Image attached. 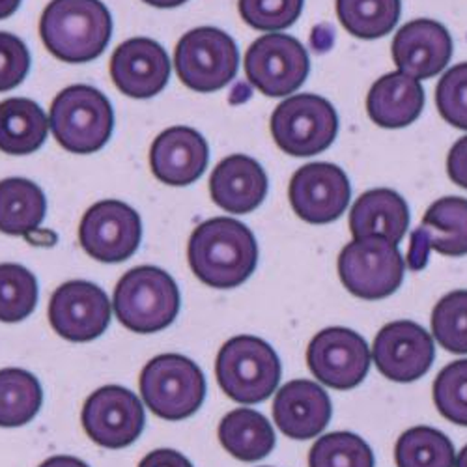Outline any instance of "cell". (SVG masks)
<instances>
[{"instance_id": "1", "label": "cell", "mask_w": 467, "mask_h": 467, "mask_svg": "<svg viewBox=\"0 0 467 467\" xmlns=\"http://www.w3.org/2000/svg\"><path fill=\"white\" fill-rule=\"evenodd\" d=\"M187 260L204 285L217 290L238 288L254 274L258 244L244 223L213 217L192 230Z\"/></svg>"}, {"instance_id": "2", "label": "cell", "mask_w": 467, "mask_h": 467, "mask_svg": "<svg viewBox=\"0 0 467 467\" xmlns=\"http://www.w3.org/2000/svg\"><path fill=\"white\" fill-rule=\"evenodd\" d=\"M112 17L101 0H53L40 19L47 51L67 64L96 60L109 46Z\"/></svg>"}, {"instance_id": "3", "label": "cell", "mask_w": 467, "mask_h": 467, "mask_svg": "<svg viewBox=\"0 0 467 467\" xmlns=\"http://www.w3.org/2000/svg\"><path fill=\"white\" fill-rule=\"evenodd\" d=\"M176 281L155 265L130 269L114 288V313L124 327L150 335L167 329L180 313Z\"/></svg>"}, {"instance_id": "4", "label": "cell", "mask_w": 467, "mask_h": 467, "mask_svg": "<svg viewBox=\"0 0 467 467\" xmlns=\"http://www.w3.org/2000/svg\"><path fill=\"white\" fill-rule=\"evenodd\" d=\"M281 372L275 349L253 335H240L224 342L215 361L221 389L240 404H258L269 399L281 381Z\"/></svg>"}, {"instance_id": "5", "label": "cell", "mask_w": 467, "mask_h": 467, "mask_svg": "<svg viewBox=\"0 0 467 467\" xmlns=\"http://www.w3.org/2000/svg\"><path fill=\"white\" fill-rule=\"evenodd\" d=\"M49 128L64 150L81 155L94 153L101 150L112 135V105L105 94L94 87H67L53 99Z\"/></svg>"}, {"instance_id": "6", "label": "cell", "mask_w": 467, "mask_h": 467, "mask_svg": "<svg viewBox=\"0 0 467 467\" xmlns=\"http://www.w3.org/2000/svg\"><path fill=\"white\" fill-rule=\"evenodd\" d=\"M139 385L146 406L165 420H182L194 415L206 399L202 370L180 354H163L148 361Z\"/></svg>"}, {"instance_id": "7", "label": "cell", "mask_w": 467, "mask_h": 467, "mask_svg": "<svg viewBox=\"0 0 467 467\" xmlns=\"http://www.w3.org/2000/svg\"><path fill=\"white\" fill-rule=\"evenodd\" d=\"M174 64L187 88L210 94L224 88L236 77L240 51L226 32L201 26L183 34L176 46Z\"/></svg>"}, {"instance_id": "8", "label": "cell", "mask_w": 467, "mask_h": 467, "mask_svg": "<svg viewBox=\"0 0 467 467\" xmlns=\"http://www.w3.org/2000/svg\"><path fill=\"white\" fill-rule=\"evenodd\" d=\"M271 135L294 158H310L327 150L338 133L335 107L317 94H296L271 116Z\"/></svg>"}, {"instance_id": "9", "label": "cell", "mask_w": 467, "mask_h": 467, "mask_svg": "<svg viewBox=\"0 0 467 467\" xmlns=\"http://www.w3.org/2000/svg\"><path fill=\"white\" fill-rule=\"evenodd\" d=\"M406 274L399 245L379 236L348 244L338 256V275L349 294L376 301L393 296Z\"/></svg>"}, {"instance_id": "10", "label": "cell", "mask_w": 467, "mask_h": 467, "mask_svg": "<svg viewBox=\"0 0 467 467\" xmlns=\"http://www.w3.org/2000/svg\"><path fill=\"white\" fill-rule=\"evenodd\" d=\"M249 83L267 98L294 94L308 77L310 60L303 44L288 34H264L245 53Z\"/></svg>"}, {"instance_id": "11", "label": "cell", "mask_w": 467, "mask_h": 467, "mask_svg": "<svg viewBox=\"0 0 467 467\" xmlns=\"http://www.w3.org/2000/svg\"><path fill=\"white\" fill-rule=\"evenodd\" d=\"M87 436L105 449H124L144 431V408L135 393L120 385H105L94 391L81 413Z\"/></svg>"}, {"instance_id": "12", "label": "cell", "mask_w": 467, "mask_h": 467, "mask_svg": "<svg viewBox=\"0 0 467 467\" xmlns=\"http://www.w3.org/2000/svg\"><path fill=\"white\" fill-rule=\"evenodd\" d=\"M372 354L367 340L346 327H327L306 348V365L318 381L337 391L358 387L368 374Z\"/></svg>"}, {"instance_id": "13", "label": "cell", "mask_w": 467, "mask_h": 467, "mask_svg": "<svg viewBox=\"0 0 467 467\" xmlns=\"http://www.w3.org/2000/svg\"><path fill=\"white\" fill-rule=\"evenodd\" d=\"M142 240L139 213L122 201H101L87 210L79 224V244L94 260L119 264L131 258Z\"/></svg>"}, {"instance_id": "14", "label": "cell", "mask_w": 467, "mask_h": 467, "mask_svg": "<svg viewBox=\"0 0 467 467\" xmlns=\"http://www.w3.org/2000/svg\"><path fill=\"white\" fill-rule=\"evenodd\" d=\"M434 358V338L422 326L410 320L383 326L374 338V365L391 381L410 383L422 378L431 370Z\"/></svg>"}, {"instance_id": "15", "label": "cell", "mask_w": 467, "mask_h": 467, "mask_svg": "<svg viewBox=\"0 0 467 467\" xmlns=\"http://www.w3.org/2000/svg\"><path fill=\"white\" fill-rule=\"evenodd\" d=\"M49 324L66 340L90 342L110 324V301L94 283H64L49 301Z\"/></svg>"}, {"instance_id": "16", "label": "cell", "mask_w": 467, "mask_h": 467, "mask_svg": "<svg viewBox=\"0 0 467 467\" xmlns=\"http://www.w3.org/2000/svg\"><path fill=\"white\" fill-rule=\"evenodd\" d=\"M352 197V187L342 169L331 163H310L296 171L288 199L299 219L310 224H327L338 219Z\"/></svg>"}, {"instance_id": "17", "label": "cell", "mask_w": 467, "mask_h": 467, "mask_svg": "<svg viewBox=\"0 0 467 467\" xmlns=\"http://www.w3.org/2000/svg\"><path fill=\"white\" fill-rule=\"evenodd\" d=\"M431 251L451 258L467 254V199L443 197L426 210L411 232L408 267L424 269Z\"/></svg>"}, {"instance_id": "18", "label": "cell", "mask_w": 467, "mask_h": 467, "mask_svg": "<svg viewBox=\"0 0 467 467\" xmlns=\"http://www.w3.org/2000/svg\"><path fill=\"white\" fill-rule=\"evenodd\" d=\"M110 79L122 94L148 99L163 92L171 79V60L161 44L150 37H131L110 58Z\"/></svg>"}, {"instance_id": "19", "label": "cell", "mask_w": 467, "mask_h": 467, "mask_svg": "<svg viewBox=\"0 0 467 467\" xmlns=\"http://www.w3.org/2000/svg\"><path fill=\"white\" fill-rule=\"evenodd\" d=\"M391 53L399 71L417 81L432 79L451 62L452 37L438 21L415 19L395 34Z\"/></svg>"}, {"instance_id": "20", "label": "cell", "mask_w": 467, "mask_h": 467, "mask_svg": "<svg viewBox=\"0 0 467 467\" xmlns=\"http://www.w3.org/2000/svg\"><path fill=\"white\" fill-rule=\"evenodd\" d=\"M210 160L206 139L192 128L174 126L165 130L150 148V167L161 183L183 187L197 182Z\"/></svg>"}, {"instance_id": "21", "label": "cell", "mask_w": 467, "mask_h": 467, "mask_svg": "<svg viewBox=\"0 0 467 467\" xmlns=\"http://www.w3.org/2000/svg\"><path fill=\"white\" fill-rule=\"evenodd\" d=\"M333 415L329 395L310 379H294L281 387L274 400V419L292 440H313L326 431Z\"/></svg>"}, {"instance_id": "22", "label": "cell", "mask_w": 467, "mask_h": 467, "mask_svg": "<svg viewBox=\"0 0 467 467\" xmlns=\"http://www.w3.org/2000/svg\"><path fill=\"white\" fill-rule=\"evenodd\" d=\"M210 194L212 201L228 213H251L265 199L267 174L249 155H228L212 172Z\"/></svg>"}, {"instance_id": "23", "label": "cell", "mask_w": 467, "mask_h": 467, "mask_svg": "<svg viewBox=\"0 0 467 467\" xmlns=\"http://www.w3.org/2000/svg\"><path fill=\"white\" fill-rule=\"evenodd\" d=\"M424 107V90L413 77L393 71L372 85L367 96L370 120L379 128L399 130L413 124Z\"/></svg>"}, {"instance_id": "24", "label": "cell", "mask_w": 467, "mask_h": 467, "mask_svg": "<svg viewBox=\"0 0 467 467\" xmlns=\"http://www.w3.org/2000/svg\"><path fill=\"white\" fill-rule=\"evenodd\" d=\"M410 226V208L393 189L363 192L349 212V230L354 240L379 236L400 244Z\"/></svg>"}, {"instance_id": "25", "label": "cell", "mask_w": 467, "mask_h": 467, "mask_svg": "<svg viewBox=\"0 0 467 467\" xmlns=\"http://www.w3.org/2000/svg\"><path fill=\"white\" fill-rule=\"evenodd\" d=\"M49 119L28 98H10L0 103V150L10 155L34 153L47 139Z\"/></svg>"}, {"instance_id": "26", "label": "cell", "mask_w": 467, "mask_h": 467, "mask_svg": "<svg viewBox=\"0 0 467 467\" xmlns=\"http://www.w3.org/2000/svg\"><path fill=\"white\" fill-rule=\"evenodd\" d=\"M221 445L238 460L256 462L275 449V432L271 422L251 408H238L219 422Z\"/></svg>"}, {"instance_id": "27", "label": "cell", "mask_w": 467, "mask_h": 467, "mask_svg": "<svg viewBox=\"0 0 467 467\" xmlns=\"http://www.w3.org/2000/svg\"><path fill=\"white\" fill-rule=\"evenodd\" d=\"M47 212L44 191L25 178L0 182V232L28 236L42 224Z\"/></svg>"}, {"instance_id": "28", "label": "cell", "mask_w": 467, "mask_h": 467, "mask_svg": "<svg viewBox=\"0 0 467 467\" xmlns=\"http://www.w3.org/2000/svg\"><path fill=\"white\" fill-rule=\"evenodd\" d=\"M44 404L42 385L23 368L0 370V426L17 428L30 422Z\"/></svg>"}, {"instance_id": "29", "label": "cell", "mask_w": 467, "mask_h": 467, "mask_svg": "<svg viewBox=\"0 0 467 467\" xmlns=\"http://www.w3.org/2000/svg\"><path fill=\"white\" fill-rule=\"evenodd\" d=\"M400 12V0H337V16L342 26L361 40H376L391 32Z\"/></svg>"}, {"instance_id": "30", "label": "cell", "mask_w": 467, "mask_h": 467, "mask_svg": "<svg viewBox=\"0 0 467 467\" xmlns=\"http://www.w3.org/2000/svg\"><path fill=\"white\" fill-rule=\"evenodd\" d=\"M397 467H454L452 441L438 428L413 426L395 445Z\"/></svg>"}, {"instance_id": "31", "label": "cell", "mask_w": 467, "mask_h": 467, "mask_svg": "<svg viewBox=\"0 0 467 467\" xmlns=\"http://www.w3.org/2000/svg\"><path fill=\"white\" fill-rule=\"evenodd\" d=\"M37 303V281L19 264H0V322L28 318Z\"/></svg>"}, {"instance_id": "32", "label": "cell", "mask_w": 467, "mask_h": 467, "mask_svg": "<svg viewBox=\"0 0 467 467\" xmlns=\"http://www.w3.org/2000/svg\"><path fill=\"white\" fill-rule=\"evenodd\" d=\"M308 467H374V452L358 434L333 432L310 449Z\"/></svg>"}, {"instance_id": "33", "label": "cell", "mask_w": 467, "mask_h": 467, "mask_svg": "<svg viewBox=\"0 0 467 467\" xmlns=\"http://www.w3.org/2000/svg\"><path fill=\"white\" fill-rule=\"evenodd\" d=\"M432 333L441 348L467 354V290H456L438 301L432 310Z\"/></svg>"}, {"instance_id": "34", "label": "cell", "mask_w": 467, "mask_h": 467, "mask_svg": "<svg viewBox=\"0 0 467 467\" xmlns=\"http://www.w3.org/2000/svg\"><path fill=\"white\" fill-rule=\"evenodd\" d=\"M434 404L445 419L467 426V359L454 361L438 374Z\"/></svg>"}, {"instance_id": "35", "label": "cell", "mask_w": 467, "mask_h": 467, "mask_svg": "<svg viewBox=\"0 0 467 467\" xmlns=\"http://www.w3.org/2000/svg\"><path fill=\"white\" fill-rule=\"evenodd\" d=\"M305 0H240L242 19L262 32H277L292 26L301 12Z\"/></svg>"}, {"instance_id": "36", "label": "cell", "mask_w": 467, "mask_h": 467, "mask_svg": "<svg viewBox=\"0 0 467 467\" xmlns=\"http://www.w3.org/2000/svg\"><path fill=\"white\" fill-rule=\"evenodd\" d=\"M436 105L443 120L467 130V62L452 66L438 83Z\"/></svg>"}, {"instance_id": "37", "label": "cell", "mask_w": 467, "mask_h": 467, "mask_svg": "<svg viewBox=\"0 0 467 467\" xmlns=\"http://www.w3.org/2000/svg\"><path fill=\"white\" fill-rule=\"evenodd\" d=\"M30 69V53L23 40L10 32H0V92L19 87Z\"/></svg>"}, {"instance_id": "38", "label": "cell", "mask_w": 467, "mask_h": 467, "mask_svg": "<svg viewBox=\"0 0 467 467\" xmlns=\"http://www.w3.org/2000/svg\"><path fill=\"white\" fill-rule=\"evenodd\" d=\"M447 172L456 185L467 189V137L458 139L451 148L447 158Z\"/></svg>"}, {"instance_id": "39", "label": "cell", "mask_w": 467, "mask_h": 467, "mask_svg": "<svg viewBox=\"0 0 467 467\" xmlns=\"http://www.w3.org/2000/svg\"><path fill=\"white\" fill-rule=\"evenodd\" d=\"M139 467H192V463L178 451L172 449H158L146 454Z\"/></svg>"}, {"instance_id": "40", "label": "cell", "mask_w": 467, "mask_h": 467, "mask_svg": "<svg viewBox=\"0 0 467 467\" xmlns=\"http://www.w3.org/2000/svg\"><path fill=\"white\" fill-rule=\"evenodd\" d=\"M40 467H90V465L75 456H53L46 460Z\"/></svg>"}, {"instance_id": "41", "label": "cell", "mask_w": 467, "mask_h": 467, "mask_svg": "<svg viewBox=\"0 0 467 467\" xmlns=\"http://www.w3.org/2000/svg\"><path fill=\"white\" fill-rule=\"evenodd\" d=\"M21 0H0V19H8L17 12Z\"/></svg>"}, {"instance_id": "42", "label": "cell", "mask_w": 467, "mask_h": 467, "mask_svg": "<svg viewBox=\"0 0 467 467\" xmlns=\"http://www.w3.org/2000/svg\"><path fill=\"white\" fill-rule=\"evenodd\" d=\"M142 3L155 6V8H178V6L185 5L187 0H142Z\"/></svg>"}, {"instance_id": "43", "label": "cell", "mask_w": 467, "mask_h": 467, "mask_svg": "<svg viewBox=\"0 0 467 467\" xmlns=\"http://www.w3.org/2000/svg\"><path fill=\"white\" fill-rule=\"evenodd\" d=\"M454 467H467V445L460 451V454H458V458H456Z\"/></svg>"}]
</instances>
